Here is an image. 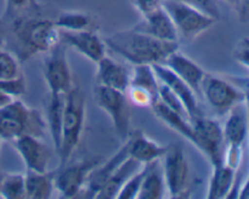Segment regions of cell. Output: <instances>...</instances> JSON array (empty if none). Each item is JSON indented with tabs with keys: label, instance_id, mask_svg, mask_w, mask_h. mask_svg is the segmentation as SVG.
Masks as SVG:
<instances>
[{
	"label": "cell",
	"instance_id": "obj_1",
	"mask_svg": "<svg viewBox=\"0 0 249 199\" xmlns=\"http://www.w3.org/2000/svg\"><path fill=\"white\" fill-rule=\"evenodd\" d=\"M104 41L106 48L134 66L164 63L174 51L179 50L178 43L158 40L134 28L112 33Z\"/></svg>",
	"mask_w": 249,
	"mask_h": 199
},
{
	"label": "cell",
	"instance_id": "obj_2",
	"mask_svg": "<svg viewBox=\"0 0 249 199\" xmlns=\"http://www.w3.org/2000/svg\"><path fill=\"white\" fill-rule=\"evenodd\" d=\"M15 40V55L19 62L36 53H46L61 40L55 22L43 17H16L10 19Z\"/></svg>",
	"mask_w": 249,
	"mask_h": 199
},
{
	"label": "cell",
	"instance_id": "obj_3",
	"mask_svg": "<svg viewBox=\"0 0 249 199\" xmlns=\"http://www.w3.org/2000/svg\"><path fill=\"white\" fill-rule=\"evenodd\" d=\"M46 123L38 109L26 106L21 100H12L0 108V138L14 141L22 135L43 137Z\"/></svg>",
	"mask_w": 249,
	"mask_h": 199
},
{
	"label": "cell",
	"instance_id": "obj_4",
	"mask_svg": "<svg viewBox=\"0 0 249 199\" xmlns=\"http://www.w3.org/2000/svg\"><path fill=\"white\" fill-rule=\"evenodd\" d=\"M85 121V97L82 90L73 85L66 94L65 113H63L62 135L57 154L60 166L68 163L74 154L80 142Z\"/></svg>",
	"mask_w": 249,
	"mask_h": 199
},
{
	"label": "cell",
	"instance_id": "obj_5",
	"mask_svg": "<svg viewBox=\"0 0 249 199\" xmlns=\"http://www.w3.org/2000/svg\"><path fill=\"white\" fill-rule=\"evenodd\" d=\"M163 7L169 14L177 28L179 40L180 39L185 41L194 40L218 22L208 15L178 0H164Z\"/></svg>",
	"mask_w": 249,
	"mask_h": 199
},
{
	"label": "cell",
	"instance_id": "obj_6",
	"mask_svg": "<svg viewBox=\"0 0 249 199\" xmlns=\"http://www.w3.org/2000/svg\"><path fill=\"white\" fill-rule=\"evenodd\" d=\"M201 94L219 116H226L235 107L246 102V92L238 85L209 73L202 82Z\"/></svg>",
	"mask_w": 249,
	"mask_h": 199
},
{
	"label": "cell",
	"instance_id": "obj_7",
	"mask_svg": "<svg viewBox=\"0 0 249 199\" xmlns=\"http://www.w3.org/2000/svg\"><path fill=\"white\" fill-rule=\"evenodd\" d=\"M94 100L97 107L108 114L117 135L124 142L130 135L131 125L130 107L125 92L96 84L94 87Z\"/></svg>",
	"mask_w": 249,
	"mask_h": 199
},
{
	"label": "cell",
	"instance_id": "obj_8",
	"mask_svg": "<svg viewBox=\"0 0 249 199\" xmlns=\"http://www.w3.org/2000/svg\"><path fill=\"white\" fill-rule=\"evenodd\" d=\"M191 121L196 135L195 147L206 155L212 166L223 164L226 143L220 121L204 114Z\"/></svg>",
	"mask_w": 249,
	"mask_h": 199
},
{
	"label": "cell",
	"instance_id": "obj_9",
	"mask_svg": "<svg viewBox=\"0 0 249 199\" xmlns=\"http://www.w3.org/2000/svg\"><path fill=\"white\" fill-rule=\"evenodd\" d=\"M160 163L168 196L172 198L185 197L190 182V165L181 146L178 143L168 146Z\"/></svg>",
	"mask_w": 249,
	"mask_h": 199
},
{
	"label": "cell",
	"instance_id": "obj_10",
	"mask_svg": "<svg viewBox=\"0 0 249 199\" xmlns=\"http://www.w3.org/2000/svg\"><path fill=\"white\" fill-rule=\"evenodd\" d=\"M43 73L50 94L66 95L74 85L68 65L66 44L62 40L58 41L50 51L46 52Z\"/></svg>",
	"mask_w": 249,
	"mask_h": 199
},
{
	"label": "cell",
	"instance_id": "obj_11",
	"mask_svg": "<svg viewBox=\"0 0 249 199\" xmlns=\"http://www.w3.org/2000/svg\"><path fill=\"white\" fill-rule=\"evenodd\" d=\"M100 158H84L74 163H66L55 171V189L63 198L77 197L83 191L88 176Z\"/></svg>",
	"mask_w": 249,
	"mask_h": 199
},
{
	"label": "cell",
	"instance_id": "obj_12",
	"mask_svg": "<svg viewBox=\"0 0 249 199\" xmlns=\"http://www.w3.org/2000/svg\"><path fill=\"white\" fill-rule=\"evenodd\" d=\"M12 146L23 160L27 170L36 172L49 171L53 152L46 143L33 135H22L11 141Z\"/></svg>",
	"mask_w": 249,
	"mask_h": 199
},
{
	"label": "cell",
	"instance_id": "obj_13",
	"mask_svg": "<svg viewBox=\"0 0 249 199\" xmlns=\"http://www.w3.org/2000/svg\"><path fill=\"white\" fill-rule=\"evenodd\" d=\"M153 69H155L156 75H157L160 83L169 87L184 103L185 108H186L187 113H189L190 119H195L197 116H202V112L198 106V100H197V94L181 79L178 77L172 69L167 67L163 63H158V65H153Z\"/></svg>",
	"mask_w": 249,
	"mask_h": 199
},
{
	"label": "cell",
	"instance_id": "obj_14",
	"mask_svg": "<svg viewBox=\"0 0 249 199\" xmlns=\"http://www.w3.org/2000/svg\"><path fill=\"white\" fill-rule=\"evenodd\" d=\"M60 34L61 40L66 44V46H72L80 55L87 57L91 62L96 63L106 55V45L97 32L60 31Z\"/></svg>",
	"mask_w": 249,
	"mask_h": 199
},
{
	"label": "cell",
	"instance_id": "obj_15",
	"mask_svg": "<svg viewBox=\"0 0 249 199\" xmlns=\"http://www.w3.org/2000/svg\"><path fill=\"white\" fill-rule=\"evenodd\" d=\"M128 157V146H126V142L124 141L122 147L116 152V154L112 155L105 164L96 165L91 170V172L88 176L87 182H85L84 188H83L80 193H83L88 198H95L96 194L101 191L102 187L108 181L109 177L113 175V172L118 169L119 165Z\"/></svg>",
	"mask_w": 249,
	"mask_h": 199
},
{
	"label": "cell",
	"instance_id": "obj_16",
	"mask_svg": "<svg viewBox=\"0 0 249 199\" xmlns=\"http://www.w3.org/2000/svg\"><path fill=\"white\" fill-rule=\"evenodd\" d=\"M133 28L139 32H142L147 35L153 36L158 40L179 43L177 28H175L169 14L165 11L163 6L152 14L143 16L142 19Z\"/></svg>",
	"mask_w": 249,
	"mask_h": 199
},
{
	"label": "cell",
	"instance_id": "obj_17",
	"mask_svg": "<svg viewBox=\"0 0 249 199\" xmlns=\"http://www.w3.org/2000/svg\"><path fill=\"white\" fill-rule=\"evenodd\" d=\"M163 65L181 78L197 95L201 94V85L207 72L198 63L177 50L164 61Z\"/></svg>",
	"mask_w": 249,
	"mask_h": 199
},
{
	"label": "cell",
	"instance_id": "obj_18",
	"mask_svg": "<svg viewBox=\"0 0 249 199\" xmlns=\"http://www.w3.org/2000/svg\"><path fill=\"white\" fill-rule=\"evenodd\" d=\"M96 84L125 92L130 84L131 72L128 67L105 55L96 62Z\"/></svg>",
	"mask_w": 249,
	"mask_h": 199
},
{
	"label": "cell",
	"instance_id": "obj_19",
	"mask_svg": "<svg viewBox=\"0 0 249 199\" xmlns=\"http://www.w3.org/2000/svg\"><path fill=\"white\" fill-rule=\"evenodd\" d=\"M125 142L128 146L129 157L140 163L141 165L150 164L155 160L162 159L168 149V146L160 145L141 131L130 133Z\"/></svg>",
	"mask_w": 249,
	"mask_h": 199
},
{
	"label": "cell",
	"instance_id": "obj_20",
	"mask_svg": "<svg viewBox=\"0 0 249 199\" xmlns=\"http://www.w3.org/2000/svg\"><path fill=\"white\" fill-rule=\"evenodd\" d=\"M226 116L228 118L223 125L226 147H243L249 130L248 109L246 102L235 107Z\"/></svg>",
	"mask_w": 249,
	"mask_h": 199
},
{
	"label": "cell",
	"instance_id": "obj_21",
	"mask_svg": "<svg viewBox=\"0 0 249 199\" xmlns=\"http://www.w3.org/2000/svg\"><path fill=\"white\" fill-rule=\"evenodd\" d=\"M151 109H152L153 114H155L160 120H162L168 128H170L172 130H174L175 133H179L180 136H182V137H185L186 140H189L194 146L196 145V135H195V129L194 125H192L191 119L177 113V112H174L173 109L168 108V107L165 106V104H163L160 100L153 103Z\"/></svg>",
	"mask_w": 249,
	"mask_h": 199
},
{
	"label": "cell",
	"instance_id": "obj_22",
	"mask_svg": "<svg viewBox=\"0 0 249 199\" xmlns=\"http://www.w3.org/2000/svg\"><path fill=\"white\" fill-rule=\"evenodd\" d=\"M212 167H213V171H212L211 180H209L207 198H228L236 183V172L237 171L224 163Z\"/></svg>",
	"mask_w": 249,
	"mask_h": 199
},
{
	"label": "cell",
	"instance_id": "obj_23",
	"mask_svg": "<svg viewBox=\"0 0 249 199\" xmlns=\"http://www.w3.org/2000/svg\"><path fill=\"white\" fill-rule=\"evenodd\" d=\"M146 165H147V169H146L140 192L138 194V199L163 198L165 196V192H167V187H165L160 159L155 160V162Z\"/></svg>",
	"mask_w": 249,
	"mask_h": 199
},
{
	"label": "cell",
	"instance_id": "obj_24",
	"mask_svg": "<svg viewBox=\"0 0 249 199\" xmlns=\"http://www.w3.org/2000/svg\"><path fill=\"white\" fill-rule=\"evenodd\" d=\"M55 171L36 172L27 170L26 179V198L46 199L53 197L55 191Z\"/></svg>",
	"mask_w": 249,
	"mask_h": 199
},
{
	"label": "cell",
	"instance_id": "obj_25",
	"mask_svg": "<svg viewBox=\"0 0 249 199\" xmlns=\"http://www.w3.org/2000/svg\"><path fill=\"white\" fill-rule=\"evenodd\" d=\"M142 165L139 162L134 160L133 158L128 157L121 165L118 166V169L113 172L111 177H109L108 181L106 182L104 187L101 188V191L96 194L95 198L97 199H112L117 198L119 191L122 189V187L124 186L126 181H128L129 177L131 175L135 174Z\"/></svg>",
	"mask_w": 249,
	"mask_h": 199
},
{
	"label": "cell",
	"instance_id": "obj_26",
	"mask_svg": "<svg viewBox=\"0 0 249 199\" xmlns=\"http://www.w3.org/2000/svg\"><path fill=\"white\" fill-rule=\"evenodd\" d=\"M66 95L65 94H50L48 109H46V123H48L49 133L53 140V148L58 152L61 145V135H62L63 113H65Z\"/></svg>",
	"mask_w": 249,
	"mask_h": 199
},
{
	"label": "cell",
	"instance_id": "obj_27",
	"mask_svg": "<svg viewBox=\"0 0 249 199\" xmlns=\"http://www.w3.org/2000/svg\"><path fill=\"white\" fill-rule=\"evenodd\" d=\"M55 24L60 31L82 32V31H97V23L95 17L89 12L67 11L62 12L55 19Z\"/></svg>",
	"mask_w": 249,
	"mask_h": 199
},
{
	"label": "cell",
	"instance_id": "obj_28",
	"mask_svg": "<svg viewBox=\"0 0 249 199\" xmlns=\"http://www.w3.org/2000/svg\"><path fill=\"white\" fill-rule=\"evenodd\" d=\"M134 86L141 87L155 96L158 97L160 92V80L156 75L152 65H135L130 74V84Z\"/></svg>",
	"mask_w": 249,
	"mask_h": 199
},
{
	"label": "cell",
	"instance_id": "obj_29",
	"mask_svg": "<svg viewBox=\"0 0 249 199\" xmlns=\"http://www.w3.org/2000/svg\"><path fill=\"white\" fill-rule=\"evenodd\" d=\"M0 197L7 199L26 198V179L19 172H4L0 181Z\"/></svg>",
	"mask_w": 249,
	"mask_h": 199
},
{
	"label": "cell",
	"instance_id": "obj_30",
	"mask_svg": "<svg viewBox=\"0 0 249 199\" xmlns=\"http://www.w3.org/2000/svg\"><path fill=\"white\" fill-rule=\"evenodd\" d=\"M146 169H147V165H142L135 174L129 177L128 181L119 191L117 199H138V194L140 192L143 177H145Z\"/></svg>",
	"mask_w": 249,
	"mask_h": 199
},
{
	"label": "cell",
	"instance_id": "obj_31",
	"mask_svg": "<svg viewBox=\"0 0 249 199\" xmlns=\"http://www.w3.org/2000/svg\"><path fill=\"white\" fill-rule=\"evenodd\" d=\"M19 60L10 51L0 49V80L11 79L21 75Z\"/></svg>",
	"mask_w": 249,
	"mask_h": 199
},
{
	"label": "cell",
	"instance_id": "obj_32",
	"mask_svg": "<svg viewBox=\"0 0 249 199\" xmlns=\"http://www.w3.org/2000/svg\"><path fill=\"white\" fill-rule=\"evenodd\" d=\"M125 95L128 97L129 102L133 103L134 106L145 107V108H151L153 103L158 101V97L151 94L150 91L141 89V87L134 86V85H129L125 91Z\"/></svg>",
	"mask_w": 249,
	"mask_h": 199
},
{
	"label": "cell",
	"instance_id": "obj_33",
	"mask_svg": "<svg viewBox=\"0 0 249 199\" xmlns=\"http://www.w3.org/2000/svg\"><path fill=\"white\" fill-rule=\"evenodd\" d=\"M158 100L162 102L163 104L168 107V108L173 109L177 113L181 114V116H187L190 118L189 113H187L186 108H185L184 103L181 102V100L169 89L165 85H163L162 83H160V92H158Z\"/></svg>",
	"mask_w": 249,
	"mask_h": 199
},
{
	"label": "cell",
	"instance_id": "obj_34",
	"mask_svg": "<svg viewBox=\"0 0 249 199\" xmlns=\"http://www.w3.org/2000/svg\"><path fill=\"white\" fill-rule=\"evenodd\" d=\"M0 90L12 99H18L27 92V83L21 74L11 79L0 80Z\"/></svg>",
	"mask_w": 249,
	"mask_h": 199
},
{
	"label": "cell",
	"instance_id": "obj_35",
	"mask_svg": "<svg viewBox=\"0 0 249 199\" xmlns=\"http://www.w3.org/2000/svg\"><path fill=\"white\" fill-rule=\"evenodd\" d=\"M38 9V5L34 0H5V19H14L16 17L23 16V12L31 7Z\"/></svg>",
	"mask_w": 249,
	"mask_h": 199
},
{
	"label": "cell",
	"instance_id": "obj_36",
	"mask_svg": "<svg viewBox=\"0 0 249 199\" xmlns=\"http://www.w3.org/2000/svg\"><path fill=\"white\" fill-rule=\"evenodd\" d=\"M178 1L185 2V4L195 7L198 11L208 15L209 17L214 18L215 21H219L221 17L220 10H219L216 0H178Z\"/></svg>",
	"mask_w": 249,
	"mask_h": 199
},
{
	"label": "cell",
	"instance_id": "obj_37",
	"mask_svg": "<svg viewBox=\"0 0 249 199\" xmlns=\"http://www.w3.org/2000/svg\"><path fill=\"white\" fill-rule=\"evenodd\" d=\"M163 1L164 0H131V4L141 17H143L160 9L163 6Z\"/></svg>",
	"mask_w": 249,
	"mask_h": 199
},
{
	"label": "cell",
	"instance_id": "obj_38",
	"mask_svg": "<svg viewBox=\"0 0 249 199\" xmlns=\"http://www.w3.org/2000/svg\"><path fill=\"white\" fill-rule=\"evenodd\" d=\"M232 56L233 58H235V61H237L240 65L245 66L246 68L249 69V48L245 41L241 40L240 43L237 44V46H236L235 50H233Z\"/></svg>",
	"mask_w": 249,
	"mask_h": 199
},
{
	"label": "cell",
	"instance_id": "obj_39",
	"mask_svg": "<svg viewBox=\"0 0 249 199\" xmlns=\"http://www.w3.org/2000/svg\"><path fill=\"white\" fill-rule=\"evenodd\" d=\"M235 11L237 12L241 23L249 24V0H238Z\"/></svg>",
	"mask_w": 249,
	"mask_h": 199
},
{
	"label": "cell",
	"instance_id": "obj_40",
	"mask_svg": "<svg viewBox=\"0 0 249 199\" xmlns=\"http://www.w3.org/2000/svg\"><path fill=\"white\" fill-rule=\"evenodd\" d=\"M237 198L241 199H249V177H247V180L245 181V183L240 187L238 189V194Z\"/></svg>",
	"mask_w": 249,
	"mask_h": 199
},
{
	"label": "cell",
	"instance_id": "obj_41",
	"mask_svg": "<svg viewBox=\"0 0 249 199\" xmlns=\"http://www.w3.org/2000/svg\"><path fill=\"white\" fill-rule=\"evenodd\" d=\"M12 100L15 99H12L11 96H9V95H6L5 92H2L1 90H0V108H2V107L6 106L7 103H10Z\"/></svg>",
	"mask_w": 249,
	"mask_h": 199
},
{
	"label": "cell",
	"instance_id": "obj_42",
	"mask_svg": "<svg viewBox=\"0 0 249 199\" xmlns=\"http://www.w3.org/2000/svg\"><path fill=\"white\" fill-rule=\"evenodd\" d=\"M224 2H226V4L229 5V6H231L232 7L233 10L236 9V6H237V2H238V0H223Z\"/></svg>",
	"mask_w": 249,
	"mask_h": 199
},
{
	"label": "cell",
	"instance_id": "obj_43",
	"mask_svg": "<svg viewBox=\"0 0 249 199\" xmlns=\"http://www.w3.org/2000/svg\"><path fill=\"white\" fill-rule=\"evenodd\" d=\"M246 104H247V109H248V125H249V101L246 100ZM248 136H249V130H248Z\"/></svg>",
	"mask_w": 249,
	"mask_h": 199
},
{
	"label": "cell",
	"instance_id": "obj_44",
	"mask_svg": "<svg viewBox=\"0 0 249 199\" xmlns=\"http://www.w3.org/2000/svg\"><path fill=\"white\" fill-rule=\"evenodd\" d=\"M242 40H243V41H245V43H246V44H247V45H248V48H249V38H243V39H242Z\"/></svg>",
	"mask_w": 249,
	"mask_h": 199
},
{
	"label": "cell",
	"instance_id": "obj_45",
	"mask_svg": "<svg viewBox=\"0 0 249 199\" xmlns=\"http://www.w3.org/2000/svg\"><path fill=\"white\" fill-rule=\"evenodd\" d=\"M1 28H2V19L0 18V33H1Z\"/></svg>",
	"mask_w": 249,
	"mask_h": 199
},
{
	"label": "cell",
	"instance_id": "obj_46",
	"mask_svg": "<svg viewBox=\"0 0 249 199\" xmlns=\"http://www.w3.org/2000/svg\"><path fill=\"white\" fill-rule=\"evenodd\" d=\"M2 175H4V172L0 171V181H1V179H2ZM0 198H1V197H0Z\"/></svg>",
	"mask_w": 249,
	"mask_h": 199
},
{
	"label": "cell",
	"instance_id": "obj_47",
	"mask_svg": "<svg viewBox=\"0 0 249 199\" xmlns=\"http://www.w3.org/2000/svg\"><path fill=\"white\" fill-rule=\"evenodd\" d=\"M1 146H2V140L0 138V149H1Z\"/></svg>",
	"mask_w": 249,
	"mask_h": 199
},
{
	"label": "cell",
	"instance_id": "obj_48",
	"mask_svg": "<svg viewBox=\"0 0 249 199\" xmlns=\"http://www.w3.org/2000/svg\"><path fill=\"white\" fill-rule=\"evenodd\" d=\"M248 177H249V175H248Z\"/></svg>",
	"mask_w": 249,
	"mask_h": 199
}]
</instances>
